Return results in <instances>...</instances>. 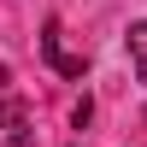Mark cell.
Returning <instances> with one entry per match:
<instances>
[{
  "label": "cell",
  "instance_id": "obj_3",
  "mask_svg": "<svg viewBox=\"0 0 147 147\" xmlns=\"http://www.w3.org/2000/svg\"><path fill=\"white\" fill-rule=\"evenodd\" d=\"M129 65H136V77L147 82V18L129 24Z\"/></svg>",
  "mask_w": 147,
  "mask_h": 147
},
{
  "label": "cell",
  "instance_id": "obj_1",
  "mask_svg": "<svg viewBox=\"0 0 147 147\" xmlns=\"http://www.w3.org/2000/svg\"><path fill=\"white\" fill-rule=\"evenodd\" d=\"M41 53H47V65H53L59 77H82V65H88L82 53H71V47H65V30H59V18H47V30H41Z\"/></svg>",
  "mask_w": 147,
  "mask_h": 147
},
{
  "label": "cell",
  "instance_id": "obj_2",
  "mask_svg": "<svg viewBox=\"0 0 147 147\" xmlns=\"http://www.w3.org/2000/svg\"><path fill=\"white\" fill-rule=\"evenodd\" d=\"M0 147H35V129L18 100H0Z\"/></svg>",
  "mask_w": 147,
  "mask_h": 147
}]
</instances>
